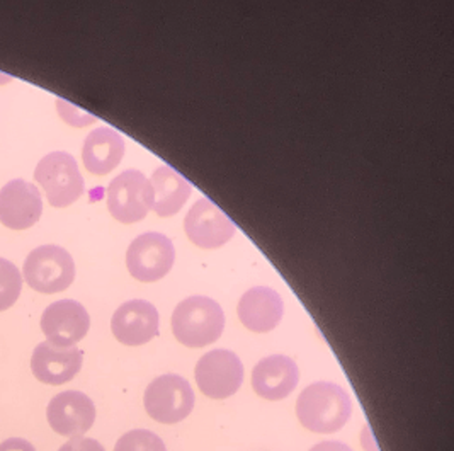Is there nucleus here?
Masks as SVG:
<instances>
[{
	"instance_id": "obj_22",
	"label": "nucleus",
	"mask_w": 454,
	"mask_h": 451,
	"mask_svg": "<svg viewBox=\"0 0 454 451\" xmlns=\"http://www.w3.org/2000/svg\"><path fill=\"white\" fill-rule=\"evenodd\" d=\"M0 451H36V448L22 438H9L0 443Z\"/></svg>"
},
{
	"instance_id": "obj_9",
	"label": "nucleus",
	"mask_w": 454,
	"mask_h": 451,
	"mask_svg": "<svg viewBox=\"0 0 454 451\" xmlns=\"http://www.w3.org/2000/svg\"><path fill=\"white\" fill-rule=\"evenodd\" d=\"M90 328V317L82 304L60 300L44 308L42 330L48 343L57 348H72L82 341Z\"/></svg>"
},
{
	"instance_id": "obj_5",
	"label": "nucleus",
	"mask_w": 454,
	"mask_h": 451,
	"mask_svg": "<svg viewBox=\"0 0 454 451\" xmlns=\"http://www.w3.org/2000/svg\"><path fill=\"white\" fill-rule=\"evenodd\" d=\"M146 414L162 424L184 421L194 409V392L179 375H162L155 378L144 397Z\"/></svg>"
},
{
	"instance_id": "obj_20",
	"label": "nucleus",
	"mask_w": 454,
	"mask_h": 451,
	"mask_svg": "<svg viewBox=\"0 0 454 451\" xmlns=\"http://www.w3.org/2000/svg\"><path fill=\"white\" fill-rule=\"evenodd\" d=\"M114 451H167L164 441L152 431L133 430L123 434Z\"/></svg>"
},
{
	"instance_id": "obj_4",
	"label": "nucleus",
	"mask_w": 454,
	"mask_h": 451,
	"mask_svg": "<svg viewBox=\"0 0 454 451\" xmlns=\"http://www.w3.org/2000/svg\"><path fill=\"white\" fill-rule=\"evenodd\" d=\"M35 179L48 203L55 208L74 205L83 193V178L77 161L67 152H51L36 165Z\"/></svg>"
},
{
	"instance_id": "obj_12",
	"label": "nucleus",
	"mask_w": 454,
	"mask_h": 451,
	"mask_svg": "<svg viewBox=\"0 0 454 451\" xmlns=\"http://www.w3.org/2000/svg\"><path fill=\"white\" fill-rule=\"evenodd\" d=\"M42 194L36 186L14 179L0 189V224L11 230H26L42 218Z\"/></svg>"
},
{
	"instance_id": "obj_3",
	"label": "nucleus",
	"mask_w": 454,
	"mask_h": 451,
	"mask_svg": "<svg viewBox=\"0 0 454 451\" xmlns=\"http://www.w3.org/2000/svg\"><path fill=\"white\" fill-rule=\"evenodd\" d=\"M24 280L35 291L44 295L60 293L75 280L74 257L60 246L36 247L22 266Z\"/></svg>"
},
{
	"instance_id": "obj_16",
	"label": "nucleus",
	"mask_w": 454,
	"mask_h": 451,
	"mask_svg": "<svg viewBox=\"0 0 454 451\" xmlns=\"http://www.w3.org/2000/svg\"><path fill=\"white\" fill-rule=\"evenodd\" d=\"M285 313L281 295L269 287L250 288L240 298V322L252 332H270L279 326Z\"/></svg>"
},
{
	"instance_id": "obj_19",
	"label": "nucleus",
	"mask_w": 454,
	"mask_h": 451,
	"mask_svg": "<svg viewBox=\"0 0 454 451\" xmlns=\"http://www.w3.org/2000/svg\"><path fill=\"white\" fill-rule=\"evenodd\" d=\"M22 289V276L20 269L11 261L0 257V312L12 307Z\"/></svg>"
},
{
	"instance_id": "obj_21",
	"label": "nucleus",
	"mask_w": 454,
	"mask_h": 451,
	"mask_svg": "<svg viewBox=\"0 0 454 451\" xmlns=\"http://www.w3.org/2000/svg\"><path fill=\"white\" fill-rule=\"evenodd\" d=\"M59 451H104V448L99 441H96L92 438L77 436L62 445V448Z\"/></svg>"
},
{
	"instance_id": "obj_10",
	"label": "nucleus",
	"mask_w": 454,
	"mask_h": 451,
	"mask_svg": "<svg viewBox=\"0 0 454 451\" xmlns=\"http://www.w3.org/2000/svg\"><path fill=\"white\" fill-rule=\"evenodd\" d=\"M46 419L57 434L77 438L92 428L96 421V406L82 392L67 390L50 400Z\"/></svg>"
},
{
	"instance_id": "obj_15",
	"label": "nucleus",
	"mask_w": 454,
	"mask_h": 451,
	"mask_svg": "<svg viewBox=\"0 0 454 451\" xmlns=\"http://www.w3.org/2000/svg\"><path fill=\"white\" fill-rule=\"evenodd\" d=\"M300 382L296 363L283 354H272L257 363L252 371V387L266 400H283Z\"/></svg>"
},
{
	"instance_id": "obj_14",
	"label": "nucleus",
	"mask_w": 454,
	"mask_h": 451,
	"mask_svg": "<svg viewBox=\"0 0 454 451\" xmlns=\"http://www.w3.org/2000/svg\"><path fill=\"white\" fill-rule=\"evenodd\" d=\"M82 351L75 346L57 348L48 341L40 343L33 351V375L46 385H63L82 368Z\"/></svg>"
},
{
	"instance_id": "obj_7",
	"label": "nucleus",
	"mask_w": 454,
	"mask_h": 451,
	"mask_svg": "<svg viewBox=\"0 0 454 451\" xmlns=\"http://www.w3.org/2000/svg\"><path fill=\"white\" fill-rule=\"evenodd\" d=\"M196 384L209 399H228L242 387L244 365L240 358L228 349L207 352L194 369Z\"/></svg>"
},
{
	"instance_id": "obj_18",
	"label": "nucleus",
	"mask_w": 454,
	"mask_h": 451,
	"mask_svg": "<svg viewBox=\"0 0 454 451\" xmlns=\"http://www.w3.org/2000/svg\"><path fill=\"white\" fill-rule=\"evenodd\" d=\"M152 210L159 217H174L186 205L192 186L184 176L168 165H160L150 178Z\"/></svg>"
},
{
	"instance_id": "obj_8",
	"label": "nucleus",
	"mask_w": 454,
	"mask_h": 451,
	"mask_svg": "<svg viewBox=\"0 0 454 451\" xmlns=\"http://www.w3.org/2000/svg\"><path fill=\"white\" fill-rule=\"evenodd\" d=\"M109 213L121 224H137L152 210V186L140 170H124L107 187Z\"/></svg>"
},
{
	"instance_id": "obj_11",
	"label": "nucleus",
	"mask_w": 454,
	"mask_h": 451,
	"mask_svg": "<svg viewBox=\"0 0 454 451\" xmlns=\"http://www.w3.org/2000/svg\"><path fill=\"white\" fill-rule=\"evenodd\" d=\"M184 228L189 241L203 249L225 246L235 235V224L228 218L223 210L207 198L196 202L189 210Z\"/></svg>"
},
{
	"instance_id": "obj_17",
	"label": "nucleus",
	"mask_w": 454,
	"mask_h": 451,
	"mask_svg": "<svg viewBox=\"0 0 454 451\" xmlns=\"http://www.w3.org/2000/svg\"><path fill=\"white\" fill-rule=\"evenodd\" d=\"M123 155V137L109 126H101L90 131L83 142V165L96 176H106L114 170L121 162Z\"/></svg>"
},
{
	"instance_id": "obj_23",
	"label": "nucleus",
	"mask_w": 454,
	"mask_h": 451,
	"mask_svg": "<svg viewBox=\"0 0 454 451\" xmlns=\"http://www.w3.org/2000/svg\"><path fill=\"white\" fill-rule=\"evenodd\" d=\"M310 451H352L348 445L339 443V441H324L315 445Z\"/></svg>"
},
{
	"instance_id": "obj_13",
	"label": "nucleus",
	"mask_w": 454,
	"mask_h": 451,
	"mask_svg": "<svg viewBox=\"0 0 454 451\" xmlns=\"http://www.w3.org/2000/svg\"><path fill=\"white\" fill-rule=\"evenodd\" d=\"M111 330L124 346H142L159 336V312L146 300H129L114 312Z\"/></svg>"
},
{
	"instance_id": "obj_6",
	"label": "nucleus",
	"mask_w": 454,
	"mask_h": 451,
	"mask_svg": "<svg viewBox=\"0 0 454 451\" xmlns=\"http://www.w3.org/2000/svg\"><path fill=\"white\" fill-rule=\"evenodd\" d=\"M174 261L176 249L172 241L157 232L137 237L126 252V267L129 274L142 283L162 280L174 266Z\"/></svg>"
},
{
	"instance_id": "obj_2",
	"label": "nucleus",
	"mask_w": 454,
	"mask_h": 451,
	"mask_svg": "<svg viewBox=\"0 0 454 451\" xmlns=\"http://www.w3.org/2000/svg\"><path fill=\"white\" fill-rule=\"evenodd\" d=\"M223 328V308L207 297H189L176 307L172 315V332L187 348H205L218 341Z\"/></svg>"
},
{
	"instance_id": "obj_1",
	"label": "nucleus",
	"mask_w": 454,
	"mask_h": 451,
	"mask_svg": "<svg viewBox=\"0 0 454 451\" xmlns=\"http://www.w3.org/2000/svg\"><path fill=\"white\" fill-rule=\"evenodd\" d=\"M352 400L349 393L337 384L317 382L303 390L296 400L300 423L318 434L342 430L351 419Z\"/></svg>"
}]
</instances>
